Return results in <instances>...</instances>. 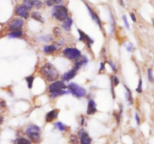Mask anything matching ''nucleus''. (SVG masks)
I'll return each instance as SVG.
<instances>
[{
  "label": "nucleus",
  "instance_id": "obj_1",
  "mask_svg": "<svg viewBox=\"0 0 154 144\" xmlns=\"http://www.w3.org/2000/svg\"><path fill=\"white\" fill-rule=\"evenodd\" d=\"M40 72L45 78L50 82H54L59 77V72L52 64L47 63L41 67Z\"/></svg>",
  "mask_w": 154,
  "mask_h": 144
},
{
  "label": "nucleus",
  "instance_id": "obj_2",
  "mask_svg": "<svg viewBox=\"0 0 154 144\" xmlns=\"http://www.w3.org/2000/svg\"><path fill=\"white\" fill-rule=\"evenodd\" d=\"M26 134L33 142H39L41 136V128L36 125H29L26 129Z\"/></svg>",
  "mask_w": 154,
  "mask_h": 144
},
{
  "label": "nucleus",
  "instance_id": "obj_3",
  "mask_svg": "<svg viewBox=\"0 0 154 144\" xmlns=\"http://www.w3.org/2000/svg\"><path fill=\"white\" fill-rule=\"evenodd\" d=\"M52 16L59 21H63L68 17V10L64 5H56L52 10Z\"/></svg>",
  "mask_w": 154,
  "mask_h": 144
},
{
  "label": "nucleus",
  "instance_id": "obj_4",
  "mask_svg": "<svg viewBox=\"0 0 154 144\" xmlns=\"http://www.w3.org/2000/svg\"><path fill=\"white\" fill-rule=\"evenodd\" d=\"M69 92L71 93L74 96L77 97H84L86 96V90L82 87L79 86L78 84H75V83H71L68 86Z\"/></svg>",
  "mask_w": 154,
  "mask_h": 144
},
{
  "label": "nucleus",
  "instance_id": "obj_5",
  "mask_svg": "<svg viewBox=\"0 0 154 144\" xmlns=\"http://www.w3.org/2000/svg\"><path fill=\"white\" fill-rule=\"evenodd\" d=\"M63 55L71 60H75L81 57V52L75 48H66L63 51Z\"/></svg>",
  "mask_w": 154,
  "mask_h": 144
},
{
  "label": "nucleus",
  "instance_id": "obj_6",
  "mask_svg": "<svg viewBox=\"0 0 154 144\" xmlns=\"http://www.w3.org/2000/svg\"><path fill=\"white\" fill-rule=\"evenodd\" d=\"M67 87V86L65 85V83L61 81H57V82H53L49 86L48 90L50 93H54L57 91H59V90H65V88Z\"/></svg>",
  "mask_w": 154,
  "mask_h": 144
},
{
  "label": "nucleus",
  "instance_id": "obj_7",
  "mask_svg": "<svg viewBox=\"0 0 154 144\" xmlns=\"http://www.w3.org/2000/svg\"><path fill=\"white\" fill-rule=\"evenodd\" d=\"M23 26V20L22 19H15L11 22L9 25L8 29L11 32H16V31H20Z\"/></svg>",
  "mask_w": 154,
  "mask_h": 144
},
{
  "label": "nucleus",
  "instance_id": "obj_8",
  "mask_svg": "<svg viewBox=\"0 0 154 144\" xmlns=\"http://www.w3.org/2000/svg\"><path fill=\"white\" fill-rule=\"evenodd\" d=\"M81 144H91L92 139L89 136V134L84 131V129H81L78 133Z\"/></svg>",
  "mask_w": 154,
  "mask_h": 144
},
{
  "label": "nucleus",
  "instance_id": "obj_9",
  "mask_svg": "<svg viewBox=\"0 0 154 144\" xmlns=\"http://www.w3.org/2000/svg\"><path fill=\"white\" fill-rule=\"evenodd\" d=\"M78 33H79V35H80L79 40H81V41L86 42L87 46H88V47H90V46H91L92 44L93 43V42H94L93 40H92L91 38L89 37L88 35H87L84 32H82V31L80 30V29H78Z\"/></svg>",
  "mask_w": 154,
  "mask_h": 144
},
{
  "label": "nucleus",
  "instance_id": "obj_10",
  "mask_svg": "<svg viewBox=\"0 0 154 144\" xmlns=\"http://www.w3.org/2000/svg\"><path fill=\"white\" fill-rule=\"evenodd\" d=\"M16 14L24 19H27L29 17L28 11L25 8L23 5H18V6L17 7Z\"/></svg>",
  "mask_w": 154,
  "mask_h": 144
},
{
  "label": "nucleus",
  "instance_id": "obj_11",
  "mask_svg": "<svg viewBox=\"0 0 154 144\" xmlns=\"http://www.w3.org/2000/svg\"><path fill=\"white\" fill-rule=\"evenodd\" d=\"M77 70H76V69L74 67L72 70L69 71V72H65V74L63 75V76H62V79L64 81H70L71 79H72V78L75 77L76 73H77Z\"/></svg>",
  "mask_w": 154,
  "mask_h": 144
},
{
  "label": "nucleus",
  "instance_id": "obj_12",
  "mask_svg": "<svg viewBox=\"0 0 154 144\" xmlns=\"http://www.w3.org/2000/svg\"><path fill=\"white\" fill-rule=\"evenodd\" d=\"M96 111H97V110H96V104H95V102H94V100L90 99V100L89 101V103H88V107H87V114H88V115H93V114H95Z\"/></svg>",
  "mask_w": 154,
  "mask_h": 144
},
{
  "label": "nucleus",
  "instance_id": "obj_13",
  "mask_svg": "<svg viewBox=\"0 0 154 144\" xmlns=\"http://www.w3.org/2000/svg\"><path fill=\"white\" fill-rule=\"evenodd\" d=\"M86 6H87V9H88V11H89V14H90V16H91L92 19H93V20L94 21H95V22H96V23H97V24L100 26V27H101V21H100L99 17L98 16L97 14H95V13L92 10L91 8H90V7H89V5H88L86 4Z\"/></svg>",
  "mask_w": 154,
  "mask_h": 144
},
{
  "label": "nucleus",
  "instance_id": "obj_14",
  "mask_svg": "<svg viewBox=\"0 0 154 144\" xmlns=\"http://www.w3.org/2000/svg\"><path fill=\"white\" fill-rule=\"evenodd\" d=\"M57 115H58V110H53L48 112L45 116V120L46 122H52L54 119L57 118Z\"/></svg>",
  "mask_w": 154,
  "mask_h": 144
},
{
  "label": "nucleus",
  "instance_id": "obj_15",
  "mask_svg": "<svg viewBox=\"0 0 154 144\" xmlns=\"http://www.w3.org/2000/svg\"><path fill=\"white\" fill-rule=\"evenodd\" d=\"M76 62H75V68L76 70H79L81 68V66H83V65H86L87 63L88 62V60L87 59L86 57H82V58H78L77 59H76Z\"/></svg>",
  "mask_w": 154,
  "mask_h": 144
},
{
  "label": "nucleus",
  "instance_id": "obj_16",
  "mask_svg": "<svg viewBox=\"0 0 154 144\" xmlns=\"http://www.w3.org/2000/svg\"><path fill=\"white\" fill-rule=\"evenodd\" d=\"M72 22H73L72 19H71V17H67V18L65 19V20H63V22L62 26H63V28H64L65 31H69L70 29H71Z\"/></svg>",
  "mask_w": 154,
  "mask_h": 144
},
{
  "label": "nucleus",
  "instance_id": "obj_17",
  "mask_svg": "<svg viewBox=\"0 0 154 144\" xmlns=\"http://www.w3.org/2000/svg\"><path fill=\"white\" fill-rule=\"evenodd\" d=\"M56 50H57V48L53 45H50V46H45L44 47V52L45 53H52V52H55Z\"/></svg>",
  "mask_w": 154,
  "mask_h": 144
},
{
  "label": "nucleus",
  "instance_id": "obj_18",
  "mask_svg": "<svg viewBox=\"0 0 154 144\" xmlns=\"http://www.w3.org/2000/svg\"><path fill=\"white\" fill-rule=\"evenodd\" d=\"M66 93H68V92L67 91H65V90H59V91H57V92L51 93V94H50V97L53 99V98L57 97V96H63V95H65V94H66Z\"/></svg>",
  "mask_w": 154,
  "mask_h": 144
},
{
  "label": "nucleus",
  "instance_id": "obj_19",
  "mask_svg": "<svg viewBox=\"0 0 154 144\" xmlns=\"http://www.w3.org/2000/svg\"><path fill=\"white\" fill-rule=\"evenodd\" d=\"M14 143L16 144H32L30 142V140L24 137L17 138V139L15 140Z\"/></svg>",
  "mask_w": 154,
  "mask_h": 144
},
{
  "label": "nucleus",
  "instance_id": "obj_20",
  "mask_svg": "<svg viewBox=\"0 0 154 144\" xmlns=\"http://www.w3.org/2000/svg\"><path fill=\"white\" fill-rule=\"evenodd\" d=\"M31 16H32V18L33 19H35V20H38V21H39V22H44V20H43L42 16H41L40 14H39V12H36V11L33 12L32 13Z\"/></svg>",
  "mask_w": 154,
  "mask_h": 144
},
{
  "label": "nucleus",
  "instance_id": "obj_21",
  "mask_svg": "<svg viewBox=\"0 0 154 144\" xmlns=\"http://www.w3.org/2000/svg\"><path fill=\"white\" fill-rule=\"evenodd\" d=\"M62 2V0H45V3L47 6H52L53 5H59Z\"/></svg>",
  "mask_w": 154,
  "mask_h": 144
},
{
  "label": "nucleus",
  "instance_id": "obj_22",
  "mask_svg": "<svg viewBox=\"0 0 154 144\" xmlns=\"http://www.w3.org/2000/svg\"><path fill=\"white\" fill-rule=\"evenodd\" d=\"M23 32L21 31H16V32H12L11 33L8 34L9 37L11 38H17V37H20V36H22Z\"/></svg>",
  "mask_w": 154,
  "mask_h": 144
},
{
  "label": "nucleus",
  "instance_id": "obj_23",
  "mask_svg": "<svg viewBox=\"0 0 154 144\" xmlns=\"http://www.w3.org/2000/svg\"><path fill=\"white\" fill-rule=\"evenodd\" d=\"M23 6L27 11H29L33 8V4H32V0H24L23 2Z\"/></svg>",
  "mask_w": 154,
  "mask_h": 144
},
{
  "label": "nucleus",
  "instance_id": "obj_24",
  "mask_svg": "<svg viewBox=\"0 0 154 144\" xmlns=\"http://www.w3.org/2000/svg\"><path fill=\"white\" fill-rule=\"evenodd\" d=\"M26 81L27 82V86H28V88L31 89L33 87V81H34V77L32 76H28L26 78Z\"/></svg>",
  "mask_w": 154,
  "mask_h": 144
},
{
  "label": "nucleus",
  "instance_id": "obj_25",
  "mask_svg": "<svg viewBox=\"0 0 154 144\" xmlns=\"http://www.w3.org/2000/svg\"><path fill=\"white\" fill-rule=\"evenodd\" d=\"M32 4L33 7L34 6L35 8H39L42 6V3L40 0H32Z\"/></svg>",
  "mask_w": 154,
  "mask_h": 144
},
{
  "label": "nucleus",
  "instance_id": "obj_26",
  "mask_svg": "<svg viewBox=\"0 0 154 144\" xmlns=\"http://www.w3.org/2000/svg\"><path fill=\"white\" fill-rule=\"evenodd\" d=\"M126 87V91H127V93H126V98H127L128 101H129V102L131 104H132V93H131L130 90L127 87Z\"/></svg>",
  "mask_w": 154,
  "mask_h": 144
},
{
  "label": "nucleus",
  "instance_id": "obj_27",
  "mask_svg": "<svg viewBox=\"0 0 154 144\" xmlns=\"http://www.w3.org/2000/svg\"><path fill=\"white\" fill-rule=\"evenodd\" d=\"M55 126H57V128L59 129L61 132H63V131H65V126L64 124H63L62 122H57L55 123Z\"/></svg>",
  "mask_w": 154,
  "mask_h": 144
},
{
  "label": "nucleus",
  "instance_id": "obj_28",
  "mask_svg": "<svg viewBox=\"0 0 154 144\" xmlns=\"http://www.w3.org/2000/svg\"><path fill=\"white\" fill-rule=\"evenodd\" d=\"M70 143L71 144H78V138L75 135H71L70 137Z\"/></svg>",
  "mask_w": 154,
  "mask_h": 144
},
{
  "label": "nucleus",
  "instance_id": "obj_29",
  "mask_svg": "<svg viewBox=\"0 0 154 144\" xmlns=\"http://www.w3.org/2000/svg\"><path fill=\"white\" fill-rule=\"evenodd\" d=\"M147 73H148V78L149 80L151 82H153V71L151 69H148L147 70Z\"/></svg>",
  "mask_w": 154,
  "mask_h": 144
},
{
  "label": "nucleus",
  "instance_id": "obj_30",
  "mask_svg": "<svg viewBox=\"0 0 154 144\" xmlns=\"http://www.w3.org/2000/svg\"><path fill=\"white\" fill-rule=\"evenodd\" d=\"M123 19L124 24H125V26H126V28H127V29H129V22H128V20H127V17H126V15H123Z\"/></svg>",
  "mask_w": 154,
  "mask_h": 144
},
{
  "label": "nucleus",
  "instance_id": "obj_31",
  "mask_svg": "<svg viewBox=\"0 0 154 144\" xmlns=\"http://www.w3.org/2000/svg\"><path fill=\"white\" fill-rule=\"evenodd\" d=\"M136 90H137V92L139 93H142V81L141 80L139 81V83H138V88L136 89Z\"/></svg>",
  "mask_w": 154,
  "mask_h": 144
},
{
  "label": "nucleus",
  "instance_id": "obj_32",
  "mask_svg": "<svg viewBox=\"0 0 154 144\" xmlns=\"http://www.w3.org/2000/svg\"><path fill=\"white\" fill-rule=\"evenodd\" d=\"M41 39L43 40V41H47V42H49V41H51V40H52V37H51V36H44V37H41Z\"/></svg>",
  "mask_w": 154,
  "mask_h": 144
},
{
  "label": "nucleus",
  "instance_id": "obj_33",
  "mask_svg": "<svg viewBox=\"0 0 154 144\" xmlns=\"http://www.w3.org/2000/svg\"><path fill=\"white\" fill-rule=\"evenodd\" d=\"M111 33H113L114 31V20L111 14Z\"/></svg>",
  "mask_w": 154,
  "mask_h": 144
},
{
  "label": "nucleus",
  "instance_id": "obj_34",
  "mask_svg": "<svg viewBox=\"0 0 154 144\" xmlns=\"http://www.w3.org/2000/svg\"><path fill=\"white\" fill-rule=\"evenodd\" d=\"M114 86H117L118 84H119V83H120V81H119V78H117V76H114Z\"/></svg>",
  "mask_w": 154,
  "mask_h": 144
},
{
  "label": "nucleus",
  "instance_id": "obj_35",
  "mask_svg": "<svg viewBox=\"0 0 154 144\" xmlns=\"http://www.w3.org/2000/svg\"><path fill=\"white\" fill-rule=\"evenodd\" d=\"M53 33H54V34H56V35H59V34H61V31L60 29H59V28H54V29H53Z\"/></svg>",
  "mask_w": 154,
  "mask_h": 144
},
{
  "label": "nucleus",
  "instance_id": "obj_36",
  "mask_svg": "<svg viewBox=\"0 0 154 144\" xmlns=\"http://www.w3.org/2000/svg\"><path fill=\"white\" fill-rule=\"evenodd\" d=\"M108 64H110V66H111V68L113 69V70H114V72H117V66H116L115 64H114L113 62H111V61H109Z\"/></svg>",
  "mask_w": 154,
  "mask_h": 144
},
{
  "label": "nucleus",
  "instance_id": "obj_37",
  "mask_svg": "<svg viewBox=\"0 0 154 144\" xmlns=\"http://www.w3.org/2000/svg\"><path fill=\"white\" fill-rule=\"evenodd\" d=\"M126 49H127L129 52H132V44L129 43V45H128L127 46H126Z\"/></svg>",
  "mask_w": 154,
  "mask_h": 144
},
{
  "label": "nucleus",
  "instance_id": "obj_38",
  "mask_svg": "<svg viewBox=\"0 0 154 144\" xmlns=\"http://www.w3.org/2000/svg\"><path fill=\"white\" fill-rule=\"evenodd\" d=\"M135 120L138 125L140 124V119H139V116H138V113H135Z\"/></svg>",
  "mask_w": 154,
  "mask_h": 144
},
{
  "label": "nucleus",
  "instance_id": "obj_39",
  "mask_svg": "<svg viewBox=\"0 0 154 144\" xmlns=\"http://www.w3.org/2000/svg\"><path fill=\"white\" fill-rule=\"evenodd\" d=\"M130 16H131V18H132V21H133V22H136V17L135 16V14H133V13H132V14H130Z\"/></svg>",
  "mask_w": 154,
  "mask_h": 144
},
{
  "label": "nucleus",
  "instance_id": "obj_40",
  "mask_svg": "<svg viewBox=\"0 0 154 144\" xmlns=\"http://www.w3.org/2000/svg\"><path fill=\"white\" fill-rule=\"evenodd\" d=\"M105 70V64H103V63H101V67H100V70L101 71H102V70Z\"/></svg>",
  "mask_w": 154,
  "mask_h": 144
},
{
  "label": "nucleus",
  "instance_id": "obj_41",
  "mask_svg": "<svg viewBox=\"0 0 154 144\" xmlns=\"http://www.w3.org/2000/svg\"><path fill=\"white\" fill-rule=\"evenodd\" d=\"M83 123H84V117H83V116H82V117H81V125H83Z\"/></svg>",
  "mask_w": 154,
  "mask_h": 144
},
{
  "label": "nucleus",
  "instance_id": "obj_42",
  "mask_svg": "<svg viewBox=\"0 0 154 144\" xmlns=\"http://www.w3.org/2000/svg\"><path fill=\"white\" fill-rule=\"evenodd\" d=\"M0 105H1V106H2V107L5 106V102H1Z\"/></svg>",
  "mask_w": 154,
  "mask_h": 144
},
{
  "label": "nucleus",
  "instance_id": "obj_43",
  "mask_svg": "<svg viewBox=\"0 0 154 144\" xmlns=\"http://www.w3.org/2000/svg\"><path fill=\"white\" fill-rule=\"evenodd\" d=\"M2 122H3V117H2V116H0V125L2 124Z\"/></svg>",
  "mask_w": 154,
  "mask_h": 144
},
{
  "label": "nucleus",
  "instance_id": "obj_44",
  "mask_svg": "<svg viewBox=\"0 0 154 144\" xmlns=\"http://www.w3.org/2000/svg\"><path fill=\"white\" fill-rule=\"evenodd\" d=\"M120 4H121L122 6H125V5H124L123 2V0H120Z\"/></svg>",
  "mask_w": 154,
  "mask_h": 144
}]
</instances>
